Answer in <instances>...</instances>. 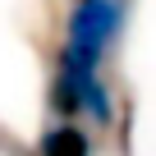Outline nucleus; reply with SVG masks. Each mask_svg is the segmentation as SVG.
<instances>
[{"instance_id":"f257e3e1","label":"nucleus","mask_w":156,"mask_h":156,"mask_svg":"<svg viewBox=\"0 0 156 156\" xmlns=\"http://www.w3.org/2000/svg\"><path fill=\"white\" fill-rule=\"evenodd\" d=\"M124 14H129V0H78L64 28V51L101 64L124 32Z\"/></svg>"},{"instance_id":"f03ea898","label":"nucleus","mask_w":156,"mask_h":156,"mask_svg":"<svg viewBox=\"0 0 156 156\" xmlns=\"http://www.w3.org/2000/svg\"><path fill=\"white\" fill-rule=\"evenodd\" d=\"M41 156H92V138H87V129H78L73 119L51 124L41 133Z\"/></svg>"}]
</instances>
